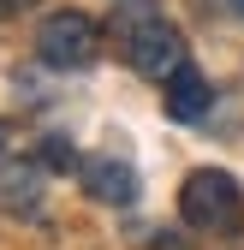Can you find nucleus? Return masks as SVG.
<instances>
[{"label":"nucleus","instance_id":"obj_1","mask_svg":"<svg viewBox=\"0 0 244 250\" xmlns=\"http://www.w3.org/2000/svg\"><path fill=\"white\" fill-rule=\"evenodd\" d=\"M179 214H185V227L208 232V238H232L244 227V191L238 179L221 173V167H197L185 179V191H179Z\"/></svg>","mask_w":244,"mask_h":250},{"label":"nucleus","instance_id":"obj_2","mask_svg":"<svg viewBox=\"0 0 244 250\" xmlns=\"http://www.w3.org/2000/svg\"><path fill=\"white\" fill-rule=\"evenodd\" d=\"M119 42H125V60L143 78H155V83H167L179 66H191V60H185V36H179L167 18H155V12L119 18Z\"/></svg>","mask_w":244,"mask_h":250},{"label":"nucleus","instance_id":"obj_3","mask_svg":"<svg viewBox=\"0 0 244 250\" xmlns=\"http://www.w3.org/2000/svg\"><path fill=\"white\" fill-rule=\"evenodd\" d=\"M36 54H42V66H54V72H89L102 60V30L78 6L48 12L42 30H36Z\"/></svg>","mask_w":244,"mask_h":250},{"label":"nucleus","instance_id":"obj_4","mask_svg":"<svg viewBox=\"0 0 244 250\" xmlns=\"http://www.w3.org/2000/svg\"><path fill=\"white\" fill-rule=\"evenodd\" d=\"M83 191L96 203H107V208H131L137 203V173L119 155H89L83 161Z\"/></svg>","mask_w":244,"mask_h":250},{"label":"nucleus","instance_id":"obj_5","mask_svg":"<svg viewBox=\"0 0 244 250\" xmlns=\"http://www.w3.org/2000/svg\"><path fill=\"white\" fill-rule=\"evenodd\" d=\"M208 107H215V89H208V78H203L197 66H179V72L167 78V113H173L179 125H197Z\"/></svg>","mask_w":244,"mask_h":250},{"label":"nucleus","instance_id":"obj_6","mask_svg":"<svg viewBox=\"0 0 244 250\" xmlns=\"http://www.w3.org/2000/svg\"><path fill=\"white\" fill-rule=\"evenodd\" d=\"M0 208H36V167L30 161H18L0 179Z\"/></svg>","mask_w":244,"mask_h":250},{"label":"nucleus","instance_id":"obj_7","mask_svg":"<svg viewBox=\"0 0 244 250\" xmlns=\"http://www.w3.org/2000/svg\"><path fill=\"white\" fill-rule=\"evenodd\" d=\"M226 6H232V18H244V0H226Z\"/></svg>","mask_w":244,"mask_h":250},{"label":"nucleus","instance_id":"obj_8","mask_svg":"<svg viewBox=\"0 0 244 250\" xmlns=\"http://www.w3.org/2000/svg\"><path fill=\"white\" fill-rule=\"evenodd\" d=\"M0 143H6V131H0Z\"/></svg>","mask_w":244,"mask_h":250}]
</instances>
